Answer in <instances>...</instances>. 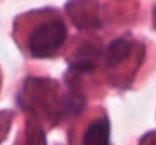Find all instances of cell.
Masks as SVG:
<instances>
[{
  "label": "cell",
  "mask_w": 156,
  "mask_h": 145,
  "mask_svg": "<svg viewBox=\"0 0 156 145\" xmlns=\"http://www.w3.org/2000/svg\"><path fill=\"white\" fill-rule=\"evenodd\" d=\"M67 36L66 26L59 19L37 26L28 38V50L34 58H50L61 47Z\"/></svg>",
  "instance_id": "6da1fadb"
},
{
  "label": "cell",
  "mask_w": 156,
  "mask_h": 145,
  "mask_svg": "<svg viewBox=\"0 0 156 145\" xmlns=\"http://www.w3.org/2000/svg\"><path fill=\"white\" fill-rule=\"evenodd\" d=\"M110 125L108 118H98L86 128L82 145H109Z\"/></svg>",
  "instance_id": "7a4b0ae2"
},
{
  "label": "cell",
  "mask_w": 156,
  "mask_h": 145,
  "mask_svg": "<svg viewBox=\"0 0 156 145\" xmlns=\"http://www.w3.org/2000/svg\"><path fill=\"white\" fill-rule=\"evenodd\" d=\"M98 51L90 44H85L77 51L74 59L70 63V69L76 73H92L96 67L94 57L98 55Z\"/></svg>",
  "instance_id": "3957f363"
},
{
  "label": "cell",
  "mask_w": 156,
  "mask_h": 145,
  "mask_svg": "<svg viewBox=\"0 0 156 145\" xmlns=\"http://www.w3.org/2000/svg\"><path fill=\"white\" fill-rule=\"evenodd\" d=\"M87 3L85 2H77V0H71L69 4L66 5L67 11L73 19L74 24L80 28H87L92 26V23L97 22L93 14L89 12V8L86 7Z\"/></svg>",
  "instance_id": "277c9868"
},
{
  "label": "cell",
  "mask_w": 156,
  "mask_h": 145,
  "mask_svg": "<svg viewBox=\"0 0 156 145\" xmlns=\"http://www.w3.org/2000/svg\"><path fill=\"white\" fill-rule=\"evenodd\" d=\"M129 53H131L129 42L122 38H119L109 44L108 51H106V63L109 67L119 66L129 57Z\"/></svg>",
  "instance_id": "5b68a950"
},
{
  "label": "cell",
  "mask_w": 156,
  "mask_h": 145,
  "mask_svg": "<svg viewBox=\"0 0 156 145\" xmlns=\"http://www.w3.org/2000/svg\"><path fill=\"white\" fill-rule=\"evenodd\" d=\"M22 145H47L46 134H44L43 129L39 125L28 121L24 133V141Z\"/></svg>",
  "instance_id": "8992f818"
},
{
  "label": "cell",
  "mask_w": 156,
  "mask_h": 145,
  "mask_svg": "<svg viewBox=\"0 0 156 145\" xmlns=\"http://www.w3.org/2000/svg\"><path fill=\"white\" fill-rule=\"evenodd\" d=\"M5 114L7 113H0V144L4 141V137L9 129V125H11V117Z\"/></svg>",
  "instance_id": "52a82bcc"
},
{
  "label": "cell",
  "mask_w": 156,
  "mask_h": 145,
  "mask_svg": "<svg viewBox=\"0 0 156 145\" xmlns=\"http://www.w3.org/2000/svg\"><path fill=\"white\" fill-rule=\"evenodd\" d=\"M144 145H156V132L144 137Z\"/></svg>",
  "instance_id": "ba28073f"
},
{
  "label": "cell",
  "mask_w": 156,
  "mask_h": 145,
  "mask_svg": "<svg viewBox=\"0 0 156 145\" xmlns=\"http://www.w3.org/2000/svg\"><path fill=\"white\" fill-rule=\"evenodd\" d=\"M0 86H2V75H0Z\"/></svg>",
  "instance_id": "9c48e42d"
}]
</instances>
